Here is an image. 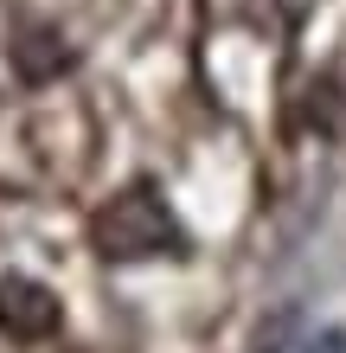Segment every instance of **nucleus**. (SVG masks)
<instances>
[{
  "label": "nucleus",
  "instance_id": "nucleus-2",
  "mask_svg": "<svg viewBox=\"0 0 346 353\" xmlns=\"http://www.w3.org/2000/svg\"><path fill=\"white\" fill-rule=\"evenodd\" d=\"M65 321V302L32 276H7L0 283V334L7 341H52Z\"/></svg>",
  "mask_w": 346,
  "mask_h": 353
},
{
  "label": "nucleus",
  "instance_id": "nucleus-3",
  "mask_svg": "<svg viewBox=\"0 0 346 353\" xmlns=\"http://www.w3.org/2000/svg\"><path fill=\"white\" fill-rule=\"evenodd\" d=\"M65 65H71V52H65L58 32H26L13 46V71L26 77V84H39V77H52V71H65Z\"/></svg>",
  "mask_w": 346,
  "mask_h": 353
},
{
  "label": "nucleus",
  "instance_id": "nucleus-1",
  "mask_svg": "<svg viewBox=\"0 0 346 353\" xmlns=\"http://www.w3.org/2000/svg\"><path fill=\"white\" fill-rule=\"evenodd\" d=\"M90 244L109 263H148V257H180L186 232H180V219L167 212V199L154 186H129L90 219Z\"/></svg>",
  "mask_w": 346,
  "mask_h": 353
}]
</instances>
